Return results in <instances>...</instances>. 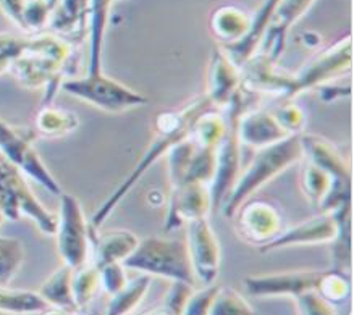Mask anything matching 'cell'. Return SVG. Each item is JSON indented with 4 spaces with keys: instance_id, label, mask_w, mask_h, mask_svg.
I'll use <instances>...</instances> for the list:
<instances>
[{
    "instance_id": "1",
    "label": "cell",
    "mask_w": 354,
    "mask_h": 315,
    "mask_svg": "<svg viewBox=\"0 0 354 315\" xmlns=\"http://www.w3.org/2000/svg\"><path fill=\"white\" fill-rule=\"evenodd\" d=\"M217 108L214 105L212 100L205 95H199V97L191 99L189 102H186L183 107L175 108V111H165L160 112L156 117L154 123V136H152L151 144L145 152V155L141 157V160L138 162L135 170L123 180V183L109 195L107 200H104L97 209V212L94 213L91 227L94 230L102 227V223L112 216L115 207L125 199L133 186H135L142 175L149 170V166L154 165L157 159H160L162 155L169 154L171 147H175L178 142H181L185 137H188L193 133V128L196 122L204 115L205 112Z\"/></svg>"
},
{
    "instance_id": "2",
    "label": "cell",
    "mask_w": 354,
    "mask_h": 315,
    "mask_svg": "<svg viewBox=\"0 0 354 315\" xmlns=\"http://www.w3.org/2000/svg\"><path fill=\"white\" fill-rule=\"evenodd\" d=\"M73 46L54 32H37L26 37V44L10 65V73L28 89L46 88V100H49L65 76L71 73Z\"/></svg>"
},
{
    "instance_id": "3",
    "label": "cell",
    "mask_w": 354,
    "mask_h": 315,
    "mask_svg": "<svg viewBox=\"0 0 354 315\" xmlns=\"http://www.w3.org/2000/svg\"><path fill=\"white\" fill-rule=\"evenodd\" d=\"M303 157V142L301 135L285 137L275 144L257 149V154L252 157L251 164L240 171L234 181L228 198L225 199L222 210L225 217L232 218L236 209L250 199V195L257 189L269 183L272 178L279 176L281 171L295 165Z\"/></svg>"
},
{
    "instance_id": "4",
    "label": "cell",
    "mask_w": 354,
    "mask_h": 315,
    "mask_svg": "<svg viewBox=\"0 0 354 315\" xmlns=\"http://www.w3.org/2000/svg\"><path fill=\"white\" fill-rule=\"evenodd\" d=\"M125 269L160 276L171 281H185L196 286L186 241L149 236L140 240L136 249L123 260Z\"/></svg>"
},
{
    "instance_id": "5",
    "label": "cell",
    "mask_w": 354,
    "mask_h": 315,
    "mask_svg": "<svg viewBox=\"0 0 354 315\" xmlns=\"http://www.w3.org/2000/svg\"><path fill=\"white\" fill-rule=\"evenodd\" d=\"M0 207L8 220L30 218L44 235H54L57 228V216L49 212L44 204L36 198L26 175L0 154Z\"/></svg>"
},
{
    "instance_id": "6",
    "label": "cell",
    "mask_w": 354,
    "mask_h": 315,
    "mask_svg": "<svg viewBox=\"0 0 354 315\" xmlns=\"http://www.w3.org/2000/svg\"><path fill=\"white\" fill-rule=\"evenodd\" d=\"M59 216L54 236L57 251L64 264L71 269L88 264L93 247V228L86 220L84 210L75 195L62 193L59 195Z\"/></svg>"
},
{
    "instance_id": "7",
    "label": "cell",
    "mask_w": 354,
    "mask_h": 315,
    "mask_svg": "<svg viewBox=\"0 0 354 315\" xmlns=\"http://www.w3.org/2000/svg\"><path fill=\"white\" fill-rule=\"evenodd\" d=\"M62 88L66 90V94L109 113H122L149 102L146 95L104 73H86L83 78L66 79L62 83Z\"/></svg>"
},
{
    "instance_id": "8",
    "label": "cell",
    "mask_w": 354,
    "mask_h": 315,
    "mask_svg": "<svg viewBox=\"0 0 354 315\" xmlns=\"http://www.w3.org/2000/svg\"><path fill=\"white\" fill-rule=\"evenodd\" d=\"M0 154L15 165L23 175L39 183L47 193L54 195L64 193L59 181L50 173L32 144V133L8 125L2 118H0Z\"/></svg>"
},
{
    "instance_id": "9",
    "label": "cell",
    "mask_w": 354,
    "mask_h": 315,
    "mask_svg": "<svg viewBox=\"0 0 354 315\" xmlns=\"http://www.w3.org/2000/svg\"><path fill=\"white\" fill-rule=\"evenodd\" d=\"M353 36L346 35L327 49L315 54L295 76H290V99L304 90L320 88L351 70Z\"/></svg>"
},
{
    "instance_id": "10",
    "label": "cell",
    "mask_w": 354,
    "mask_h": 315,
    "mask_svg": "<svg viewBox=\"0 0 354 315\" xmlns=\"http://www.w3.org/2000/svg\"><path fill=\"white\" fill-rule=\"evenodd\" d=\"M351 217V204L343 205L333 212H322L319 217L310 218L301 225L291 227L288 230H281L270 242L259 247V252H270L274 249L288 246H306V245H324L332 242L338 235L339 225L344 218Z\"/></svg>"
},
{
    "instance_id": "11",
    "label": "cell",
    "mask_w": 354,
    "mask_h": 315,
    "mask_svg": "<svg viewBox=\"0 0 354 315\" xmlns=\"http://www.w3.org/2000/svg\"><path fill=\"white\" fill-rule=\"evenodd\" d=\"M186 246L196 283L215 285L220 270V245L207 217L186 223Z\"/></svg>"
},
{
    "instance_id": "12",
    "label": "cell",
    "mask_w": 354,
    "mask_h": 315,
    "mask_svg": "<svg viewBox=\"0 0 354 315\" xmlns=\"http://www.w3.org/2000/svg\"><path fill=\"white\" fill-rule=\"evenodd\" d=\"M236 231L248 245L262 247L281 231V213L266 200H245L233 213Z\"/></svg>"
},
{
    "instance_id": "13",
    "label": "cell",
    "mask_w": 354,
    "mask_h": 315,
    "mask_svg": "<svg viewBox=\"0 0 354 315\" xmlns=\"http://www.w3.org/2000/svg\"><path fill=\"white\" fill-rule=\"evenodd\" d=\"M324 270H288V271H275L269 275L248 276L243 280L245 288L250 296H291L296 298L306 291L317 289L320 275Z\"/></svg>"
},
{
    "instance_id": "14",
    "label": "cell",
    "mask_w": 354,
    "mask_h": 315,
    "mask_svg": "<svg viewBox=\"0 0 354 315\" xmlns=\"http://www.w3.org/2000/svg\"><path fill=\"white\" fill-rule=\"evenodd\" d=\"M210 209H212V202H210L209 184L186 183L170 189L165 231L178 230L191 220L207 217Z\"/></svg>"
},
{
    "instance_id": "15",
    "label": "cell",
    "mask_w": 354,
    "mask_h": 315,
    "mask_svg": "<svg viewBox=\"0 0 354 315\" xmlns=\"http://www.w3.org/2000/svg\"><path fill=\"white\" fill-rule=\"evenodd\" d=\"M314 2L315 0H280L256 55H262L272 64H277L283 52L286 32L309 10Z\"/></svg>"
},
{
    "instance_id": "16",
    "label": "cell",
    "mask_w": 354,
    "mask_h": 315,
    "mask_svg": "<svg viewBox=\"0 0 354 315\" xmlns=\"http://www.w3.org/2000/svg\"><path fill=\"white\" fill-rule=\"evenodd\" d=\"M50 8L47 28L71 44H78L88 36V15L91 0H46Z\"/></svg>"
},
{
    "instance_id": "17",
    "label": "cell",
    "mask_w": 354,
    "mask_h": 315,
    "mask_svg": "<svg viewBox=\"0 0 354 315\" xmlns=\"http://www.w3.org/2000/svg\"><path fill=\"white\" fill-rule=\"evenodd\" d=\"M238 136H240L241 144L252 147V149H262V147L275 144V142L293 135H288L281 128L272 112L251 107L240 118Z\"/></svg>"
},
{
    "instance_id": "18",
    "label": "cell",
    "mask_w": 354,
    "mask_h": 315,
    "mask_svg": "<svg viewBox=\"0 0 354 315\" xmlns=\"http://www.w3.org/2000/svg\"><path fill=\"white\" fill-rule=\"evenodd\" d=\"M280 0H264L262 7L251 17V25L246 36L240 42L232 46H220L228 59L233 61L238 68H243L246 61H250L257 52H259L261 42L264 39L267 30H269L272 17Z\"/></svg>"
},
{
    "instance_id": "19",
    "label": "cell",
    "mask_w": 354,
    "mask_h": 315,
    "mask_svg": "<svg viewBox=\"0 0 354 315\" xmlns=\"http://www.w3.org/2000/svg\"><path fill=\"white\" fill-rule=\"evenodd\" d=\"M241 86V70L228 59L222 47L215 49L209 66L207 97L215 107H225Z\"/></svg>"
},
{
    "instance_id": "20",
    "label": "cell",
    "mask_w": 354,
    "mask_h": 315,
    "mask_svg": "<svg viewBox=\"0 0 354 315\" xmlns=\"http://www.w3.org/2000/svg\"><path fill=\"white\" fill-rule=\"evenodd\" d=\"M138 242L140 238L128 230H109L102 235H94L93 228V264L95 267L123 264V260L136 249Z\"/></svg>"
},
{
    "instance_id": "21",
    "label": "cell",
    "mask_w": 354,
    "mask_h": 315,
    "mask_svg": "<svg viewBox=\"0 0 354 315\" xmlns=\"http://www.w3.org/2000/svg\"><path fill=\"white\" fill-rule=\"evenodd\" d=\"M112 3L113 0H91L88 15L89 66L86 71L88 75L102 73V47Z\"/></svg>"
},
{
    "instance_id": "22",
    "label": "cell",
    "mask_w": 354,
    "mask_h": 315,
    "mask_svg": "<svg viewBox=\"0 0 354 315\" xmlns=\"http://www.w3.org/2000/svg\"><path fill=\"white\" fill-rule=\"evenodd\" d=\"M210 31L222 46H232L246 36L251 25V15L238 7L222 6L210 15Z\"/></svg>"
},
{
    "instance_id": "23",
    "label": "cell",
    "mask_w": 354,
    "mask_h": 315,
    "mask_svg": "<svg viewBox=\"0 0 354 315\" xmlns=\"http://www.w3.org/2000/svg\"><path fill=\"white\" fill-rule=\"evenodd\" d=\"M71 275L73 269L70 265L62 264L44 283H42L39 294L52 309L64 310V312H76L73 291H71Z\"/></svg>"
},
{
    "instance_id": "24",
    "label": "cell",
    "mask_w": 354,
    "mask_h": 315,
    "mask_svg": "<svg viewBox=\"0 0 354 315\" xmlns=\"http://www.w3.org/2000/svg\"><path fill=\"white\" fill-rule=\"evenodd\" d=\"M80 126V117L75 112L55 105H44L35 118V128L39 136L62 137L73 133Z\"/></svg>"
},
{
    "instance_id": "25",
    "label": "cell",
    "mask_w": 354,
    "mask_h": 315,
    "mask_svg": "<svg viewBox=\"0 0 354 315\" xmlns=\"http://www.w3.org/2000/svg\"><path fill=\"white\" fill-rule=\"evenodd\" d=\"M52 307L39 293L26 289L10 288V285H0V310L12 314L47 312Z\"/></svg>"
},
{
    "instance_id": "26",
    "label": "cell",
    "mask_w": 354,
    "mask_h": 315,
    "mask_svg": "<svg viewBox=\"0 0 354 315\" xmlns=\"http://www.w3.org/2000/svg\"><path fill=\"white\" fill-rule=\"evenodd\" d=\"M151 280L152 276L146 274H141L140 276H136V278L128 280V283L123 286L118 293H115L112 296L107 307V314L122 315L133 312V310L142 303L147 291H149Z\"/></svg>"
},
{
    "instance_id": "27",
    "label": "cell",
    "mask_w": 354,
    "mask_h": 315,
    "mask_svg": "<svg viewBox=\"0 0 354 315\" xmlns=\"http://www.w3.org/2000/svg\"><path fill=\"white\" fill-rule=\"evenodd\" d=\"M99 289V269L93 262H88V264L81 265L78 269H73V275H71V291H73V298L78 310L84 309L95 298Z\"/></svg>"
},
{
    "instance_id": "28",
    "label": "cell",
    "mask_w": 354,
    "mask_h": 315,
    "mask_svg": "<svg viewBox=\"0 0 354 315\" xmlns=\"http://www.w3.org/2000/svg\"><path fill=\"white\" fill-rule=\"evenodd\" d=\"M25 260V246L17 238L0 236V285H10Z\"/></svg>"
},
{
    "instance_id": "29",
    "label": "cell",
    "mask_w": 354,
    "mask_h": 315,
    "mask_svg": "<svg viewBox=\"0 0 354 315\" xmlns=\"http://www.w3.org/2000/svg\"><path fill=\"white\" fill-rule=\"evenodd\" d=\"M317 293L330 304H342L351 294V280L348 271L332 269L320 275Z\"/></svg>"
},
{
    "instance_id": "30",
    "label": "cell",
    "mask_w": 354,
    "mask_h": 315,
    "mask_svg": "<svg viewBox=\"0 0 354 315\" xmlns=\"http://www.w3.org/2000/svg\"><path fill=\"white\" fill-rule=\"evenodd\" d=\"M209 314L214 315H246L252 314V307L245 296L233 288H218L210 305Z\"/></svg>"
},
{
    "instance_id": "31",
    "label": "cell",
    "mask_w": 354,
    "mask_h": 315,
    "mask_svg": "<svg viewBox=\"0 0 354 315\" xmlns=\"http://www.w3.org/2000/svg\"><path fill=\"white\" fill-rule=\"evenodd\" d=\"M193 291V285L185 283V281H171L170 289L167 291L159 310H162V314H183Z\"/></svg>"
},
{
    "instance_id": "32",
    "label": "cell",
    "mask_w": 354,
    "mask_h": 315,
    "mask_svg": "<svg viewBox=\"0 0 354 315\" xmlns=\"http://www.w3.org/2000/svg\"><path fill=\"white\" fill-rule=\"evenodd\" d=\"M274 117L277 122L280 123L281 128L288 133V135H303L306 128V113L303 108L298 107V105H281V107L277 108Z\"/></svg>"
},
{
    "instance_id": "33",
    "label": "cell",
    "mask_w": 354,
    "mask_h": 315,
    "mask_svg": "<svg viewBox=\"0 0 354 315\" xmlns=\"http://www.w3.org/2000/svg\"><path fill=\"white\" fill-rule=\"evenodd\" d=\"M97 269L100 275V288L110 296L118 293L130 280L127 276L125 265L123 264H107L97 267Z\"/></svg>"
},
{
    "instance_id": "34",
    "label": "cell",
    "mask_w": 354,
    "mask_h": 315,
    "mask_svg": "<svg viewBox=\"0 0 354 315\" xmlns=\"http://www.w3.org/2000/svg\"><path fill=\"white\" fill-rule=\"evenodd\" d=\"M26 44V37H18L10 35H0V75L10 70L12 61Z\"/></svg>"
},
{
    "instance_id": "35",
    "label": "cell",
    "mask_w": 354,
    "mask_h": 315,
    "mask_svg": "<svg viewBox=\"0 0 354 315\" xmlns=\"http://www.w3.org/2000/svg\"><path fill=\"white\" fill-rule=\"evenodd\" d=\"M298 303V310L301 314H333V305L327 303L317 289L306 291L293 298Z\"/></svg>"
},
{
    "instance_id": "36",
    "label": "cell",
    "mask_w": 354,
    "mask_h": 315,
    "mask_svg": "<svg viewBox=\"0 0 354 315\" xmlns=\"http://www.w3.org/2000/svg\"><path fill=\"white\" fill-rule=\"evenodd\" d=\"M218 286L210 285V286H203V289L193 291V294L189 296L188 303H186L185 312L183 314H209L210 305H212V300L215 298V293H217Z\"/></svg>"
},
{
    "instance_id": "37",
    "label": "cell",
    "mask_w": 354,
    "mask_h": 315,
    "mask_svg": "<svg viewBox=\"0 0 354 315\" xmlns=\"http://www.w3.org/2000/svg\"><path fill=\"white\" fill-rule=\"evenodd\" d=\"M26 3L28 0H0V10L13 25L23 30V17H25Z\"/></svg>"
},
{
    "instance_id": "38",
    "label": "cell",
    "mask_w": 354,
    "mask_h": 315,
    "mask_svg": "<svg viewBox=\"0 0 354 315\" xmlns=\"http://www.w3.org/2000/svg\"><path fill=\"white\" fill-rule=\"evenodd\" d=\"M6 220V216H3V212H2V207H0V225H2V222Z\"/></svg>"
}]
</instances>
